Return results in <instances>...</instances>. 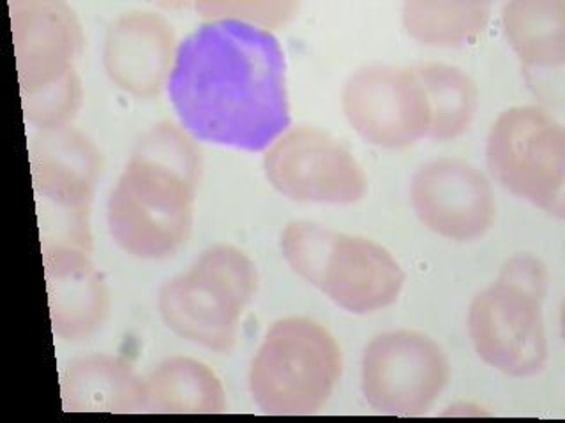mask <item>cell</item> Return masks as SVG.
Instances as JSON below:
<instances>
[{
    "label": "cell",
    "instance_id": "cell-18",
    "mask_svg": "<svg viewBox=\"0 0 565 423\" xmlns=\"http://www.w3.org/2000/svg\"><path fill=\"white\" fill-rule=\"evenodd\" d=\"M503 29L520 61L532 69L565 62L564 0H516L502 11Z\"/></svg>",
    "mask_w": 565,
    "mask_h": 423
},
{
    "label": "cell",
    "instance_id": "cell-12",
    "mask_svg": "<svg viewBox=\"0 0 565 423\" xmlns=\"http://www.w3.org/2000/svg\"><path fill=\"white\" fill-rule=\"evenodd\" d=\"M412 207L426 228L456 242H473L494 225L490 182L461 159L424 164L412 181Z\"/></svg>",
    "mask_w": 565,
    "mask_h": 423
},
{
    "label": "cell",
    "instance_id": "cell-5",
    "mask_svg": "<svg viewBox=\"0 0 565 423\" xmlns=\"http://www.w3.org/2000/svg\"><path fill=\"white\" fill-rule=\"evenodd\" d=\"M258 286L255 264L235 247L203 252L193 269L168 282L159 313L182 339L217 352L237 343L238 323Z\"/></svg>",
    "mask_w": 565,
    "mask_h": 423
},
{
    "label": "cell",
    "instance_id": "cell-4",
    "mask_svg": "<svg viewBox=\"0 0 565 423\" xmlns=\"http://www.w3.org/2000/svg\"><path fill=\"white\" fill-rule=\"evenodd\" d=\"M341 370V349L329 330L308 317H287L265 335L249 370V390L265 414H315L331 399Z\"/></svg>",
    "mask_w": 565,
    "mask_h": 423
},
{
    "label": "cell",
    "instance_id": "cell-21",
    "mask_svg": "<svg viewBox=\"0 0 565 423\" xmlns=\"http://www.w3.org/2000/svg\"><path fill=\"white\" fill-rule=\"evenodd\" d=\"M23 97L25 119L44 131L62 129L75 117L82 102L78 76H70L62 84Z\"/></svg>",
    "mask_w": 565,
    "mask_h": 423
},
{
    "label": "cell",
    "instance_id": "cell-2",
    "mask_svg": "<svg viewBox=\"0 0 565 423\" xmlns=\"http://www.w3.org/2000/svg\"><path fill=\"white\" fill-rule=\"evenodd\" d=\"M200 159L170 123L156 126L108 198V228L124 251L141 260L175 254L190 238Z\"/></svg>",
    "mask_w": 565,
    "mask_h": 423
},
{
    "label": "cell",
    "instance_id": "cell-16",
    "mask_svg": "<svg viewBox=\"0 0 565 423\" xmlns=\"http://www.w3.org/2000/svg\"><path fill=\"white\" fill-rule=\"evenodd\" d=\"M62 401L67 411H147L146 383L119 358H82L62 376Z\"/></svg>",
    "mask_w": 565,
    "mask_h": 423
},
{
    "label": "cell",
    "instance_id": "cell-6",
    "mask_svg": "<svg viewBox=\"0 0 565 423\" xmlns=\"http://www.w3.org/2000/svg\"><path fill=\"white\" fill-rule=\"evenodd\" d=\"M486 161L509 193L558 219L565 216V132L550 111H503L491 126Z\"/></svg>",
    "mask_w": 565,
    "mask_h": 423
},
{
    "label": "cell",
    "instance_id": "cell-7",
    "mask_svg": "<svg viewBox=\"0 0 565 423\" xmlns=\"http://www.w3.org/2000/svg\"><path fill=\"white\" fill-rule=\"evenodd\" d=\"M32 178L38 199H43V246H75L90 251L88 205L102 172L96 147L70 129L44 131L31 145Z\"/></svg>",
    "mask_w": 565,
    "mask_h": 423
},
{
    "label": "cell",
    "instance_id": "cell-3",
    "mask_svg": "<svg viewBox=\"0 0 565 423\" xmlns=\"http://www.w3.org/2000/svg\"><path fill=\"white\" fill-rule=\"evenodd\" d=\"M281 249L299 278L352 314L391 307L405 286V273L396 258L367 238L294 223L282 231Z\"/></svg>",
    "mask_w": 565,
    "mask_h": 423
},
{
    "label": "cell",
    "instance_id": "cell-13",
    "mask_svg": "<svg viewBox=\"0 0 565 423\" xmlns=\"http://www.w3.org/2000/svg\"><path fill=\"white\" fill-rule=\"evenodd\" d=\"M14 53L22 96L41 93L75 75L84 32L64 2L29 0L11 4Z\"/></svg>",
    "mask_w": 565,
    "mask_h": 423
},
{
    "label": "cell",
    "instance_id": "cell-17",
    "mask_svg": "<svg viewBox=\"0 0 565 423\" xmlns=\"http://www.w3.org/2000/svg\"><path fill=\"white\" fill-rule=\"evenodd\" d=\"M147 411L225 413V388L211 369L193 358L164 360L146 381Z\"/></svg>",
    "mask_w": 565,
    "mask_h": 423
},
{
    "label": "cell",
    "instance_id": "cell-10",
    "mask_svg": "<svg viewBox=\"0 0 565 423\" xmlns=\"http://www.w3.org/2000/svg\"><path fill=\"white\" fill-rule=\"evenodd\" d=\"M264 167L274 189L296 202L352 205L367 189L366 173L350 150L318 129L287 132L265 155Z\"/></svg>",
    "mask_w": 565,
    "mask_h": 423
},
{
    "label": "cell",
    "instance_id": "cell-1",
    "mask_svg": "<svg viewBox=\"0 0 565 423\" xmlns=\"http://www.w3.org/2000/svg\"><path fill=\"white\" fill-rule=\"evenodd\" d=\"M168 97L196 140L262 152L290 128L285 53L270 32L212 20L175 53Z\"/></svg>",
    "mask_w": 565,
    "mask_h": 423
},
{
    "label": "cell",
    "instance_id": "cell-11",
    "mask_svg": "<svg viewBox=\"0 0 565 423\" xmlns=\"http://www.w3.org/2000/svg\"><path fill=\"white\" fill-rule=\"evenodd\" d=\"M343 110L371 145L406 149L428 138L429 106L414 69L371 66L347 82Z\"/></svg>",
    "mask_w": 565,
    "mask_h": 423
},
{
    "label": "cell",
    "instance_id": "cell-22",
    "mask_svg": "<svg viewBox=\"0 0 565 423\" xmlns=\"http://www.w3.org/2000/svg\"><path fill=\"white\" fill-rule=\"evenodd\" d=\"M203 17L212 20L238 22L281 23L290 18L297 6L291 2H202L196 6Z\"/></svg>",
    "mask_w": 565,
    "mask_h": 423
},
{
    "label": "cell",
    "instance_id": "cell-14",
    "mask_svg": "<svg viewBox=\"0 0 565 423\" xmlns=\"http://www.w3.org/2000/svg\"><path fill=\"white\" fill-rule=\"evenodd\" d=\"M53 332L62 339H87L105 323L110 300L87 249L43 246Z\"/></svg>",
    "mask_w": 565,
    "mask_h": 423
},
{
    "label": "cell",
    "instance_id": "cell-19",
    "mask_svg": "<svg viewBox=\"0 0 565 423\" xmlns=\"http://www.w3.org/2000/svg\"><path fill=\"white\" fill-rule=\"evenodd\" d=\"M490 20V4L477 0H415L403 6V25L426 46L455 48L476 41Z\"/></svg>",
    "mask_w": 565,
    "mask_h": 423
},
{
    "label": "cell",
    "instance_id": "cell-15",
    "mask_svg": "<svg viewBox=\"0 0 565 423\" xmlns=\"http://www.w3.org/2000/svg\"><path fill=\"white\" fill-rule=\"evenodd\" d=\"M172 25L152 13L120 17L106 34L105 69L117 87L138 97L161 90L172 64Z\"/></svg>",
    "mask_w": 565,
    "mask_h": 423
},
{
    "label": "cell",
    "instance_id": "cell-20",
    "mask_svg": "<svg viewBox=\"0 0 565 423\" xmlns=\"http://www.w3.org/2000/svg\"><path fill=\"white\" fill-rule=\"evenodd\" d=\"M429 106L428 138L447 141L461 137L476 117V84L458 67L423 64L414 67Z\"/></svg>",
    "mask_w": 565,
    "mask_h": 423
},
{
    "label": "cell",
    "instance_id": "cell-9",
    "mask_svg": "<svg viewBox=\"0 0 565 423\" xmlns=\"http://www.w3.org/2000/svg\"><path fill=\"white\" fill-rule=\"evenodd\" d=\"M450 366L428 335L399 330L380 335L362 357V393L373 410L420 416L446 390Z\"/></svg>",
    "mask_w": 565,
    "mask_h": 423
},
{
    "label": "cell",
    "instance_id": "cell-8",
    "mask_svg": "<svg viewBox=\"0 0 565 423\" xmlns=\"http://www.w3.org/2000/svg\"><path fill=\"white\" fill-rule=\"evenodd\" d=\"M546 295L500 275L493 286L473 299L468 311V334L484 364L512 378H532L544 369Z\"/></svg>",
    "mask_w": 565,
    "mask_h": 423
}]
</instances>
